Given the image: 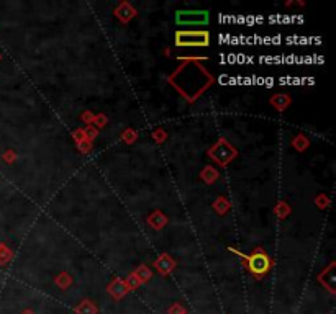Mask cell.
Returning <instances> with one entry per match:
<instances>
[{"label": "cell", "instance_id": "obj_3", "mask_svg": "<svg viewBox=\"0 0 336 314\" xmlns=\"http://www.w3.org/2000/svg\"><path fill=\"white\" fill-rule=\"evenodd\" d=\"M177 25L182 26H202L208 23V12L205 10H180L176 15Z\"/></svg>", "mask_w": 336, "mask_h": 314}, {"label": "cell", "instance_id": "obj_1", "mask_svg": "<svg viewBox=\"0 0 336 314\" xmlns=\"http://www.w3.org/2000/svg\"><path fill=\"white\" fill-rule=\"evenodd\" d=\"M231 251L235 254H238V255H241V257L248 262V268H250L254 275L266 273L269 270V267H271V260H269L267 255L262 254V252H254L251 255H245L243 252H239V251H235V249H231Z\"/></svg>", "mask_w": 336, "mask_h": 314}, {"label": "cell", "instance_id": "obj_2", "mask_svg": "<svg viewBox=\"0 0 336 314\" xmlns=\"http://www.w3.org/2000/svg\"><path fill=\"white\" fill-rule=\"evenodd\" d=\"M210 43V34L207 31H177V46H207Z\"/></svg>", "mask_w": 336, "mask_h": 314}]
</instances>
